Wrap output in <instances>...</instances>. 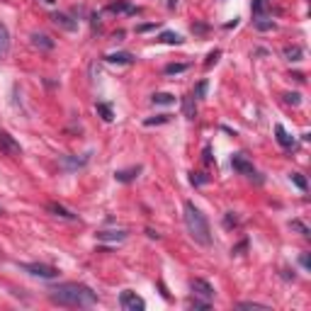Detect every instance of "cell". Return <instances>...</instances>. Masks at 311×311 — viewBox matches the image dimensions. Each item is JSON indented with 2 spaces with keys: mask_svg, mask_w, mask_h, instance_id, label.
Returning a JSON list of instances; mask_svg holds the SVG:
<instances>
[{
  "mask_svg": "<svg viewBox=\"0 0 311 311\" xmlns=\"http://www.w3.org/2000/svg\"><path fill=\"white\" fill-rule=\"evenodd\" d=\"M49 299L58 307H68V309H83V307H95L97 304V292H92L90 287L78 285V282H63L49 290Z\"/></svg>",
  "mask_w": 311,
  "mask_h": 311,
  "instance_id": "1",
  "label": "cell"
},
{
  "mask_svg": "<svg viewBox=\"0 0 311 311\" xmlns=\"http://www.w3.org/2000/svg\"><path fill=\"white\" fill-rule=\"evenodd\" d=\"M185 226L190 231V236L195 238L200 246H209L212 243V231H209V221L202 214L192 202H185Z\"/></svg>",
  "mask_w": 311,
  "mask_h": 311,
  "instance_id": "2",
  "label": "cell"
},
{
  "mask_svg": "<svg viewBox=\"0 0 311 311\" xmlns=\"http://www.w3.org/2000/svg\"><path fill=\"white\" fill-rule=\"evenodd\" d=\"M19 270L29 273L32 277H41V280H54L58 277V268L54 265H46V263H17Z\"/></svg>",
  "mask_w": 311,
  "mask_h": 311,
  "instance_id": "3",
  "label": "cell"
},
{
  "mask_svg": "<svg viewBox=\"0 0 311 311\" xmlns=\"http://www.w3.org/2000/svg\"><path fill=\"white\" fill-rule=\"evenodd\" d=\"M119 307H122L124 311H144L146 309V302H144L136 292L124 290V292L119 294Z\"/></svg>",
  "mask_w": 311,
  "mask_h": 311,
  "instance_id": "4",
  "label": "cell"
},
{
  "mask_svg": "<svg viewBox=\"0 0 311 311\" xmlns=\"http://www.w3.org/2000/svg\"><path fill=\"white\" fill-rule=\"evenodd\" d=\"M0 151L5 153V156H12V158H17V156H22V148H19V144L7 134V131H0Z\"/></svg>",
  "mask_w": 311,
  "mask_h": 311,
  "instance_id": "5",
  "label": "cell"
},
{
  "mask_svg": "<svg viewBox=\"0 0 311 311\" xmlns=\"http://www.w3.org/2000/svg\"><path fill=\"white\" fill-rule=\"evenodd\" d=\"M190 290L195 292V297H202V299H214V287H212L207 280H202V277H195V280L190 282Z\"/></svg>",
  "mask_w": 311,
  "mask_h": 311,
  "instance_id": "6",
  "label": "cell"
},
{
  "mask_svg": "<svg viewBox=\"0 0 311 311\" xmlns=\"http://www.w3.org/2000/svg\"><path fill=\"white\" fill-rule=\"evenodd\" d=\"M46 212H51V214H54V217H58V219L80 221V217H78L75 212H71L68 207H63V204H58V202H49V204H46Z\"/></svg>",
  "mask_w": 311,
  "mask_h": 311,
  "instance_id": "7",
  "label": "cell"
},
{
  "mask_svg": "<svg viewBox=\"0 0 311 311\" xmlns=\"http://www.w3.org/2000/svg\"><path fill=\"white\" fill-rule=\"evenodd\" d=\"M231 165H234V170L241 173V175H248V178H253V175H256V168H253V163H251L246 156H241V153H236V156L231 158Z\"/></svg>",
  "mask_w": 311,
  "mask_h": 311,
  "instance_id": "8",
  "label": "cell"
},
{
  "mask_svg": "<svg viewBox=\"0 0 311 311\" xmlns=\"http://www.w3.org/2000/svg\"><path fill=\"white\" fill-rule=\"evenodd\" d=\"M51 22H54L56 27L66 29V32H75V29H78V22L71 19L68 15H63V12H54V15H51Z\"/></svg>",
  "mask_w": 311,
  "mask_h": 311,
  "instance_id": "9",
  "label": "cell"
},
{
  "mask_svg": "<svg viewBox=\"0 0 311 311\" xmlns=\"http://www.w3.org/2000/svg\"><path fill=\"white\" fill-rule=\"evenodd\" d=\"M139 173H141V165H134V168H127V170H117V173H114V180H119V183H131V180L139 178Z\"/></svg>",
  "mask_w": 311,
  "mask_h": 311,
  "instance_id": "10",
  "label": "cell"
},
{
  "mask_svg": "<svg viewBox=\"0 0 311 311\" xmlns=\"http://www.w3.org/2000/svg\"><path fill=\"white\" fill-rule=\"evenodd\" d=\"M105 61H107V63H119V66H129V63H134V54H129V51H117V54H107L105 56Z\"/></svg>",
  "mask_w": 311,
  "mask_h": 311,
  "instance_id": "11",
  "label": "cell"
},
{
  "mask_svg": "<svg viewBox=\"0 0 311 311\" xmlns=\"http://www.w3.org/2000/svg\"><path fill=\"white\" fill-rule=\"evenodd\" d=\"M275 134H277V144L282 148H292L294 146V136L287 134V129L282 127V124H275Z\"/></svg>",
  "mask_w": 311,
  "mask_h": 311,
  "instance_id": "12",
  "label": "cell"
},
{
  "mask_svg": "<svg viewBox=\"0 0 311 311\" xmlns=\"http://www.w3.org/2000/svg\"><path fill=\"white\" fill-rule=\"evenodd\" d=\"M32 44L37 46V49H44V51H51L54 49V39L51 37H46V34H32Z\"/></svg>",
  "mask_w": 311,
  "mask_h": 311,
  "instance_id": "13",
  "label": "cell"
},
{
  "mask_svg": "<svg viewBox=\"0 0 311 311\" xmlns=\"http://www.w3.org/2000/svg\"><path fill=\"white\" fill-rule=\"evenodd\" d=\"M88 161H90V153H85L83 158H68V156H66V158L61 161V168H66V170H75V168H83Z\"/></svg>",
  "mask_w": 311,
  "mask_h": 311,
  "instance_id": "14",
  "label": "cell"
},
{
  "mask_svg": "<svg viewBox=\"0 0 311 311\" xmlns=\"http://www.w3.org/2000/svg\"><path fill=\"white\" fill-rule=\"evenodd\" d=\"M127 238V231H97V241H110V243H119Z\"/></svg>",
  "mask_w": 311,
  "mask_h": 311,
  "instance_id": "15",
  "label": "cell"
},
{
  "mask_svg": "<svg viewBox=\"0 0 311 311\" xmlns=\"http://www.w3.org/2000/svg\"><path fill=\"white\" fill-rule=\"evenodd\" d=\"M10 51V32H7V27L0 22V56H5Z\"/></svg>",
  "mask_w": 311,
  "mask_h": 311,
  "instance_id": "16",
  "label": "cell"
},
{
  "mask_svg": "<svg viewBox=\"0 0 311 311\" xmlns=\"http://www.w3.org/2000/svg\"><path fill=\"white\" fill-rule=\"evenodd\" d=\"M183 114L187 119H195L197 117V105H195V97H183Z\"/></svg>",
  "mask_w": 311,
  "mask_h": 311,
  "instance_id": "17",
  "label": "cell"
},
{
  "mask_svg": "<svg viewBox=\"0 0 311 311\" xmlns=\"http://www.w3.org/2000/svg\"><path fill=\"white\" fill-rule=\"evenodd\" d=\"M151 100H153V105H173L175 95H170V92H156Z\"/></svg>",
  "mask_w": 311,
  "mask_h": 311,
  "instance_id": "18",
  "label": "cell"
},
{
  "mask_svg": "<svg viewBox=\"0 0 311 311\" xmlns=\"http://www.w3.org/2000/svg\"><path fill=\"white\" fill-rule=\"evenodd\" d=\"M290 229H292V231H297V234H302L304 238H309V236H311L309 226H307L304 221H299V219H292V221H290Z\"/></svg>",
  "mask_w": 311,
  "mask_h": 311,
  "instance_id": "19",
  "label": "cell"
},
{
  "mask_svg": "<svg viewBox=\"0 0 311 311\" xmlns=\"http://www.w3.org/2000/svg\"><path fill=\"white\" fill-rule=\"evenodd\" d=\"M158 41H163V44H183V37L180 34H175V32H163L161 37H158Z\"/></svg>",
  "mask_w": 311,
  "mask_h": 311,
  "instance_id": "20",
  "label": "cell"
},
{
  "mask_svg": "<svg viewBox=\"0 0 311 311\" xmlns=\"http://www.w3.org/2000/svg\"><path fill=\"white\" fill-rule=\"evenodd\" d=\"M97 114L105 119V122H112L114 119V112H112L110 105H105V102H97Z\"/></svg>",
  "mask_w": 311,
  "mask_h": 311,
  "instance_id": "21",
  "label": "cell"
},
{
  "mask_svg": "<svg viewBox=\"0 0 311 311\" xmlns=\"http://www.w3.org/2000/svg\"><path fill=\"white\" fill-rule=\"evenodd\" d=\"M268 7H270L268 0H253V15H256V17H263V15L268 12Z\"/></svg>",
  "mask_w": 311,
  "mask_h": 311,
  "instance_id": "22",
  "label": "cell"
},
{
  "mask_svg": "<svg viewBox=\"0 0 311 311\" xmlns=\"http://www.w3.org/2000/svg\"><path fill=\"white\" fill-rule=\"evenodd\" d=\"M253 24H256L258 32H270V29H275V22L273 19H265V17H258Z\"/></svg>",
  "mask_w": 311,
  "mask_h": 311,
  "instance_id": "23",
  "label": "cell"
},
{
  "mask_svg": "<svg viewBox=\"0 0 311 311\" xmlns=\"http://www.w3.org/2000/svg\"><path fill=\"white\" fill-rule=\"evenodd\" d=\"M112 12H127V15H134V12H139L136 7H131V5H127V2H114V5H110Z\"/></svg>",
  "mask_w": 311,
  "mask_h": 311,
  "instance_id": "24",
  "label": "cell"
},
{
  "mask_svg": "<svg viewBox=\"0 0 311 311\" xmlns=\"http://www.w3.org/2000/svg\"><path fill=\"white\" fill-rule=\"evenodd\" d=\"M302 56H304L302 46H287V49H285V58H290V61H299Z\"/></svg>",
  "mask_w": 311,
  "mask_h": 311,
  "instance_id": "25",
  "label": "cell"
},
{
  "mask_svg": "<svg viewBox=\"0 0 311 311\" xmlns=\"http://www.w3.org/2000/svg\"><path fill=\"white\" fill-rule=\"evenodd\" d=\"M236 309H260V311H270L268 304H258V302H238Z\"/></svg>",
  "mask_w": 311,
  "mask_h": 311,
  "instance_id": "26",
  "label": "cell"
},
{
  "mask_svg": "<svg viewBox=\"0 0 311 311\" xmlns=\"http://www.w3.org/2000/svg\"><path fill=\"white\" fill-rule=\"evenodd\" d=\"M290 178H292V183L297 185V187H299L302 192H307V190H309V183H307V178H304L302 173H292Z\"/></svg>",
  "mask_w": 311,
  "mask_h": 311,
  "instance_id": "27",
  "label": "cell"
},
{
  "mask_svg": "<svg viewBox=\"0 0 311 311\" xmlns=\"http://www.w3.org/2000/svg\"><path fill=\"white\" fill-rule=\"evenodd\" d=\"M170 122V114H158V117H148L146 122V127H156V124H168Z\"/></svg>",
  "mask_w": 311,
  "mask_h": 311,
  "instance_id": "28",
  "label": "cell"
},
{
  "mask_svg": "<svg viewBox=\"0 0 311 311\" xmlns=\"http://www.w3.org/2000/svg\"><path fill=\"white\" fill-rule=\"evenodd\" d=\"M238 224H241V217H236L234 212H226V214H224V226H226V229H234Z\"/></svg>",
  "mask_w": 311,
  "mask_h": 311,
  "instance_id": "29",
  "label": "cell"
},
{
  "mask_svg": "<svg viewBox=\"0 0 311 311\" xmlns=\"http://www.w3.org/2000/svg\"><path fill=\"white\" fill-rule=\"evenodd\" d=\"M183 71H187V63H170V66H165V73L168 75L183 73Z\"/></svg>",
  "mask_w": 311,
  "mask_h": 311,
  "instance_id": "30",
  "label": "cell"
},
{
  "mask_svg": "<svg viewBox=\"0 0 311 311\" xmlns=\"http://www.w3.org/2000/svg\"><path fill=\"white\" fill-rule=\"evenodd\" d=\"M187 307H190V309H209V299L200 302V299L195 297V299H190V302H187Z\"/></svg>",
  "mask_w": 311,
  "mask_h": 311,
  "instance_id": "31",
  "label": "cell"
},
{
  "mask_svg": "<svg viewBox=\"0 0 311 311\" xmlns=\"http://www.w3.org/2000/svg\"><path fill=\"white\" fill-rule=\"evenodd\" d=\"M190 183L192 185H204V183H209V178H207L204 173H192V175H190Z\"/></svg>",
  "mask_w": 311,
  "mask_h": 311,
  "instance_id": "32",
  "label": "cell"
},
{
  "mask_svg": "<svg viewBox=\"0 0 311 311\" xmlns=\"http://www.w3.org/2000/svg\"><path fill=\"white\" fill-rule=\"evenodd\" d=\"M285 102H287V105H294V107H297V105L302 102V95H299V92H287V95H285Z\"/></svg>",
  "mask_w": 311,
  "mask_h": 311,
  "instance_id": "33",
  "label": "cell"
},
{
  "mask_svg": "<svg viewBox=\"0 0 311 311\" xmlns=\"http://www.w3.org/2000/svg\"><path fill=\"white\" fill-rule=\"evenodd\" d=\"M219 56H221V51H219V49H214L212 54L207 56V61H204V68H209L212 63H217V61H219Z\"/></svg>",
  "mask_w": 311,
  "mask_h": 311,
  "instance_id": "34",
  "label": "cell"
},
{
  "mask_svg": "<svg viewBox=\"0 0 311 311\" xmlns=\"http://www.w3.org/2000/svg\"><path fill=\"white\" fill-rule=\"evenodd\" d=\"M207 95V80H200V85H197V90H195V97H204Z\"/></svg>",
  "mask_w": 311,
  "mask_h": 311,
  "instance_id": "35",
  "label": "cell"
},
{
  "mask_svg": "<svg viewBox=\"0 0 311 311\" xmlns=\"http://www.w3.org/2000/svg\"><path fill=\"white\" fill-rule=\"evenodd\" d=\"M246 248H248V241H241L236 248H231V253H234V256H241V253H243Z\"/></svg>",
  "mask_w": 311,
  "mask_h": 311,
  "instance_id": "36",
  "label": "cell"
},
{
  "mask_svg": "<svg viewBox=\"0 0 311 311\" xmlns=\"http://www.w3.org/2000/svg\"><path fill=\"white\" fill-rule=\"evenodd\" d=\"M302 265H304V268H309V265H311V260H309V253H304V256H302Z\"/></svg>",
  "mask_w": 311,
  "mask_h": 311,
  "instance_id": "37",
  "label": "cell"
},
{
  "mask_svg": "<svg viewBox=\"0 0 311 311\" xmlns=\"http://www.w3.org/2000/svg\"><path fill=\"white\" fill-rule=\"evenodd\" d=\"M153 27H156V24H141L136 32H148V29H153Z\"/></svg>",
  "mask_w": 311,
  "mask_h": 311,
  "instance_id": "38",
  "label": "cell"
},
{
  "mask_svg": "<svg viewBox=\"0 0 311 311\" xmlns=\"http://www.w3.org/2000/svg\"><path fill=\"white\" fill-rule=\"evenodd\" d=\"M146 234H148V238H161L156 231H153V229H146Z\"/></svg>",
  "mask_w": 311,
  "mask_h": 311,
  "instance_id": "39",
  "label": "cell"
},
{
  "mask_svg": "<svg viewBox=\"0 0 311 311\" xmlns=\"http://www.w3.org/2000/svg\"><path fill=\"white\" fill-rule=\"evenodd\" d=\"M178 5V0H168V7H175Z\"/></svg>",
  "mask_w": 311,
  "mask_h": 311,
  "instance_id": "40",
  "label": "cell"
},
{
  "mask_svg": "<svg viewBox=\"0 0 311 311\" xmlns=\"http://www.w3.org/2000/svg\"><path fill=\"white\" fill-rule=\"evenodd\" d=\"M44 2H46V5H54L56 0H44Z\"/></svg>",
  "mask_w": 311,
  "mask_h": 311,
  "instance_id": "41",
  "label": "cell"
},
{
  "mask_svg": "<svg viewBox=\"0 0 311 311\" xmlns=\"http://www.w3.org/2000/svg\"><path fill=\"white\" fill-rule=\"evenodd\" d=\"M2 214H5V209H2V204H0V217H2Z\"/></svg>",
  "mask_w": 311,
  "mask_h": 311,
  "instance_id": "42",
  "label": "cell"
}]
</instances>
